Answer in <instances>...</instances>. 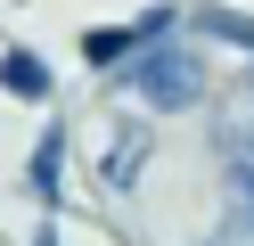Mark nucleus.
Returning <instances> with one entry per match:
<instances>
[{
    "instance_id": "obj_5",
    "label": "nucleus",
    "mask_w": 254,
    "mask_h": 246,
    "mask_svg": "<svg viewBox=\"0 0 254 246\" xmlns=\"http://www.w3.org/2000/svg\"><path fill=\"white\" fill-rule=\"evenodd\" d=\"M189 41H213V49L254 58V16L246 8H221V0H189Z\"/></svg>"
},
{
    "instance_id": "obj_4",
    "label": "nucleus",
    "mask_w": 254,
    "mask_h": 246,
    "mask_svg": "<svg viewBox=\"0 0 254 246\" xmlns=\"http://www.w3.org/2000/svg\"><path fill=\"white\" fill-rule=\"evenodd\" d=\"M0 90L25 98V107H50V98H58V74H50V58H41V49L8 41V49H0Z\"/></svg>"
},
{
    "instance_id": "obj_6",
    "label": "nucleus",
    "mask_w": 254,
    "mask_h": 246,
    "mask_svg": "<svg viewBox=\"0 0 254 246\" xmlns=\"http://www.w3.org/2000/svg\"><path fill=\"white\" fill-rule=\"evenodd\" d=\"M74 49H82L90 74H115V66H131L139 33H131V25H82V41H74Z\"/></svg>"
},
{
    "instance_id": "obj_2",
    "label": "nucleus",
    "mask_w": 254,
    "mask_h": 246,
    "mask_svg": "<svg viewBox=\"0 0 254 246\" xmlns=\"http://www.w3.org/2000/svg\"><path fill=\"white\" fill-rule=\"evenodd\" d=\"M66 164H74V131L50 115L41 140H33V156H25V197H33L41 213H66V197H74V189H66Z\"/></svg>"
},
{
    "instance_id": "obj_8",
    "label": "nucleus",
    "mask_w": 254,
    "mask_h": 246,
    "mask_svg": "<svg viewBox=\"0 0 254 246\" xmlns=\"http://www.w3.org/2000/svg\"><path fill=\"white\" fill-rule=\"evenodd\" d=\"M25 246H66V230H58V213H41V222H33V238H25Z\"/></svg>"
},
{
    "instance_id": "obj_9",
    "label": "nucleus",
    "mask_w": 254,
    "mask_h": 246,
    "mask_svg": "<svg viewBox=\"0 0 254 246\" xmlns=\"http://www.w3.org/2000/svg\"><path fill=\"white\" fill-rule=\"evenodd\" d=\"M205 246H238V238H205Z\"/></svg>"
},
{
    "instance_id": "obj_3",
    "label": "nucleus",
    "mask_w": 254,
    "mask_h": 246,
    "mask_svg": "<svg viewBox=\"0 0 254 246\" xmlns=\"http://www.w3.org/2000/svg\"><path fill=\"white\" fill-rule=\"evenodd\" d=\"M148 164H156V123H148V115H123L115 140H107V156H99L107 197H131L139 180H148Z\"/></svg>"
},
{
    "instance_id": "obj_1",
    "label": "nucleus",
    "mask_w": 254,
    "mask_h": 246,
    "mask_svg": "<svg viewBox=\"0 0 254 246\" xmlns=\"http://www.w3.org/2000/svg\"><path fill=\"white\" fill-rule=\"evenodd\" d=\"M99 82L123 90V98H139L148 115H197L205 98H213V66H205V49L189 41V33L131 49V66H115V74H99Z\"/></svg>"
},
{
    "instance_id": "obj_7",
    "label": "nucleus",
    "mask_w": 254,
    "mask_h": 246,
    "mask_svg": "<svg viewBox=\"0 0 254 246\" xmlns=\"http://www.w3.org/2000/svg\"><path fill=\"white\" fill-rule=\"evenodd\" d=\"M131 33H139V49H148V41H172V33H189V0H156V8H139Z\"/></svg>"
}]
</instances>
